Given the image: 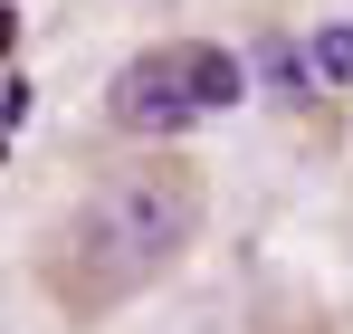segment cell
Instances as JSON below:
<instances>
[{
  "mask_svg": "<svg viewBox=\"0 0 353 334\" xmlns=\"http://www.w3.org/2000/svg\"><path fill=\"white\" fill-rule=\"evenodd\" d=\"M201 163L181 153H143V163H115L39 248V286L67 306V325H105L115 306H134L143 286H163L181 268V248L201 239Z\"/></svg>",
  "mask_w": 353,
  "mask_h": 334,
  "instance_id": "1",
  "label": "cell"
},
{
  "mask_svg": "<svg viewBox=\"0 0 353 334\" xmlns=\"http://www.w3.org/2000/svg\"><path fill=\"white\" fill-rule=\"evenodd\" d=\"M248 96V67H239L220 39H163V48L124 57L115 86H105V115L124 134H181L201 115H220Z\"/></svg>",
  "mask_w": 353,
  "mask_h": 334,
  "instance_id": "2",
  "label": "cell"
},
{
  "mask_svg": "<svg viewBox=\"0 0 353 334\" xmlns=\"http://www.w3.org/2000/svg\"><path fill=\"white\" fill-rule=\"evenodd\" d=\"M258 67H268V86H277V96H305V86H315V57H296L287 39H277V29H268V48H258Z\"/></svg>",
  "mask_w": 353,
  "mask_h": 334,
  "instance_id": "3",
  "label": "cell"
},
{
  "mask_svg": "<svg viewBox=\"0 0 353 334\" xmlns=\"http://www.w3.org/2000/svg\"><path fill=\"white\" fill-rule=\"evenodd\" d=\"M315 77H325V86H353V29H344V19L315 39Z\"/></svg>",
  "mask_w": 353,
  "mask_h": 334,
  "instance_id": "4",
  "label": "cell"
},
{
  "mask_svg": "<svg viewBox=\"0 0 353 334\" xmlns=\"http://www.w3.org/2000/svg\"><path fill=\"white\" fill-rule=\"evenodd\" d=\"M19 48V10H10V0H0V57Z\"/></svg>",
  "mask_w": 353,
  "mask_h": 334,
  "instance_id": "5",
  "label": "cell"
},
{
  "mask_svg": "<svg viewBox=\"0 0 353 334\" xmlns=\"http://www.w3.org/2000/svg\"><path fill=\"white\" fill-rule=\"evenodd\" d=\"M0 153H10V124H0Z\"/></svg>",
  "mask_w": 353,
  "mask_h": 334,
  "instance_id": "6",
  "label": "cell"
}]
</instances>
